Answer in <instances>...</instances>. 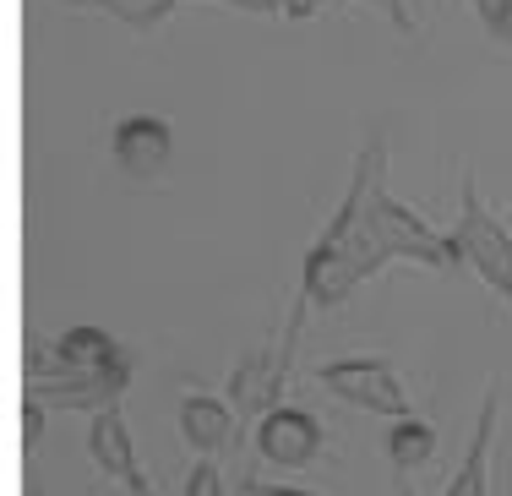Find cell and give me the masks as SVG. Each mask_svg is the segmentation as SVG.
<instances>
[{"mask_svg":"<svg viewBox=\"0 0 512 496\" xmlns=\"http://www.w3.org/2000/svg\"><path fill=\"white\" fill-rule=\"evenodd\" d=\"M240 496H316L306 486H267V480H240Z\"/></svg>","mask_w":512,"mask_h":496,"instance_id":"2e32d148","label":"cell"},{"mask_svg":"<svg viewBox=\"0 0 512 496\" xmlns=\"http://www.w3.org/2000/svg\"><path fill=\"white\" fill-rule=\"evenodd\" d=\"M398 496H420V491L409 486V475H398Z\"/></svg>","mask_w":512,"mask_h":496,"instance_id":"ffe728a7","label":"cell"},{"mask_svg":"<svg viewBox=\"0 0 512 496\" xmlns=\"http://www.w3.org/2000/svg\"><path fill=\"white\" fill-rule=\"evenodd\" d=\"M316 382L327 387L333 398L365 409V415H393V420H409V387L398 382V371L387 360H365V355H349V360H327L316 371Z\"/></svg>","mask_w":512,"mask_h":496,"instance_id":"277c9868","label":"cell"},{"mask_svg":"<svg viewBox=\"0 0 512 496\" xmlns=\"http://www.w3.org/2000/svg\"><path fill=\"white\" fill-rule=\"evenodd\" d=\"M44 420H50V409H44L39 398H28V393H22V447H39V437H44Z\"/></svg>","mask_w":512,"mask_h":496,"instance_id":"9a60e30c","label":"cell"},{"mask_svg":"<svg viewBox=\"0 0 512 496\" xmlns=\"http://www.w3.org/2000/svg\"><path fill=\"white\" fill-rule=\"evenodd\" d=\"M169 148H175V137H169V120L158 115H126L109 131V153L126 175H158L169 164Z\"/></svg>","mask_w":512,"mask_h":496,"instance_id":"8992f818","label":"cell"},{"mask_svg":"<svg viewBox=\"0 0 512 496\" xmlns=\"http://www.w3.org/2000/svg\"><path fill=\"white\" fill-rule=\"evenodd\" d=\"M186 496H229V491H224V469H218L213 458L191 464V475H186Z\"/></svg>","mask_w":512,"mask_h":496,"instance_id":"5bb4252c","label":"cell"},{"mask_svg":"<svg viewBox=\"0 0 512 496\" xmlns=\"http://www.w3.org/2000/svg\"><path fill=\"white\" fill-rule=\"evenodd\" d=\"M436 453V426L431 420H398L393 431H387V458H393L398 475H414V469L425 464V458Z\"/></svg>","mask_w":512,"mask_h":496,"instance_id":"7c38bea8","label":"cell"},{"mask_svg":"<svg viewBox=\"0 0 512 496\" xmlns=\"http://www.w3.org/2000/svg\"><path fill=\"white\" fill-rule=\"evenodd\" d=\"M180 437L197 447L202 458H213V453H224L229 442L240 447V415H229V404H218V398L191 393L186 404H180Z\"/></svg>","mask_w":512,"mask_h":496,"instance_id":"30bf717a","label":"cell"},{"mask_svg":"<svg viewBox=\"0 0 512 496\" xmlns=\"http://www.w3.org/2000/svg\"><path fill=\"white\" fill-rule=\"evenodd\" d=\"M322 447H327L322 420L300 404H278L256 420V458L273 469H306L322 458Z\"/></svg>","mask_w":512,"mask_h":496,"instance_id":"5b68a950","label":"cell"},{"mask_svg":"<svg viewBox=\"0 0 512 496\" xmlns=\"http://www.w3.org/2000/svg\"><path fill=\"white\" fill-rule=\"evenodd\" d=\"M71 6H104L109 17H120L126 28L153 33L158 22L180 6V0H71ZM235 6H246V11H278V0H235Z\"/></svg>","mask_w":512,"mask_h":496,"instance_id":"8fae6325","label":"cell"},{"mask_svg":"<svg viewBox=\"0 0 512 496\" xmlns=\"http://www.w3.org/2000/svg\"><path fill=\"white\" fill-rule=\"evenodd\" d=\"M393 257L425 262V268L447 273L458 268V246L453 235H436L414 208L387 197V137L371 131V142L355 159V180H349L344 202H338L333 224L316 235V246L306 251L300 268V300L306 306H344L355 295V284H365L376 268H387Z\"/></svg>","mask_w":512,"mask_h":496,"instance_id":"6da1fadb","label":"cell"},{"mask_svg":"<svg viewBox=\"0 0 512 496\" xmlns=\"http://www.w3.org/2000/svg\"><path fill=\"white\" fill-rule=\"evenodd\" d=\"M496 387L502 382H485V404H480V420H474V437H469V453H463L453 486L447 496H491V442H496Z\"/></svg>","mask_w":512,"mask_h":496,"instance_id":"9c48e42d","label":"cell"},{"mask_svg":"<svg viewBox=\"0 0 512 496\" xmlns=\"http://www.w3.org/2000/svg\"><path fill=\"white\" fill-rule=\"evenodd\" d=\"M474 11H480V22H485L491 39L512 44V0H474Z\"/></svg>","mask_w":512,"mask_h":496,"instance_id":"4fadbf2b","label":"cell"},{"mask_svg":"<svg viewBox=\"0 0 512 496\" xmlns=\"http://www.w3.org/2000/svg\"><path fill=\"white\" fill-rule=\"evenodd\" d=\"M453 246H458V257L496 289V295L512 300V235L496 224V213L480 202L474 175H463V208H458Z\"/></svg>","mask_w":512,"mask_h":496,"instance_id":"7a4b0ae2","label":"cell"},{"mask_svg":"<svg viewBox=\"0 0 512 496\" xmlns=\"http://www.w3.org/2000/svg\"><path fill=\"white\" fill-rule=\"evenodd\" d=\"M376 6H382V11H387V17H393V22H398V28H404V33L414 28V22H409V11H404V6H398V0H376Z\"/></svg>","mask_w":512,"mask_h":496,"instance_id":"ac0fdd59","label":"cell"},{"mask_svg":"<svg viewBox=\"0 0 512 496\" xmlns=\"http://www.w3.org/2000/svg\"><path fill=\"white\" fill-rule=\"evenodd\" d=\"M22 496H44V491H39V480H28V486H22Z\"/></svg>","mask_w":512,"mask_h":496,"instance_id":"44dd1931","label":"cell"},{"mask_svg":"<svg viewBox=\"0 0 512 496\" xmlns=\"http://www.w3.org/2000/svg\"><path fill=\"white\" fill-rule=\"evenodd\" d=\"M88 458L104 469L109 480H120V486H137V480H142L137 447H131V431H126V415H120V409L93 415V426H88Z\"/></svg>","mask_w":512,"mask_h":496,"instance_id":"ba28073f","label":"cell"},{"mask_svg":"<svg viewBox=\"0 0 512 496\" xmlns=\"http://www.w3.org/2000/svg\"><path fill=\"white\" fill-rule=\"evenodd\" d=\"M126 387H131V355L120 349L104 371H33L22 393L39 398L44 409H88V415H104V409H120Z\"/></svg>","mask_w":512,"mask_h":496,"instance_id":"3957f363","label":"cell"},{"mask_svg":"<svg viewBox=\"0 0 512 496\" xmlns=\"http://www.w3.org/2000/svg\"><path fill=\"white\" fill-rule=\"evenodd\" d=\"M126 491H131V496H158V491L148 486V480H137V486H126Z\"/></svg>","mask_w":512,"mask_h":496,"instance_id":"d6986e66","label":"cell"},{"mask_svg":"<svg viewBox=\"0 0 512 496\" xmlns=\"http://www.w3.org/2000/svg\"><path fill=\"white\" fill-rule=\"evenodd\" d=\"M120 355V344L115 338H109L104 328H88V322H82V328H66L55 338V360H50V349L44 344H28V377L33 371H104L109 360Z\"/></svg>","mask_w":512,"mask_h":496,"instance_id":"52a82bcc","label":"cell"},{"mask_svg":"<svg viewBox=\"0 0 512 496\" xmlns=\"http://www.w3.org/2000/svg\"><path fill=\"white\" fill-rule=\"evenodd\" d=\"M322 6H327V0H278V11H284V17H316Z\"/></svg>","mask_w":512,"mask_h":496,"instance_id":"e0dca14e","label":"cell"}]
</instances>
